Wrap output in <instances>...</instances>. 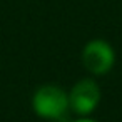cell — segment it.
<instances>
[{
    "label": "cell",
    "mask_w": 122,
    "mask_h": 122,
    "mask_svg": "<svg viewBox=\"0 0 122 122\" xmlns=\"http://www.w3.org/2000/svg\"><path fill=\"white\" fill-rule=\"evenodd\" d=\"M67 107H69V97L57 85L40 87L34 95V110L40 117L57 119L64 115Z\"/></svg>",
    "instance_id": "obj_1"
},
{
    "label": "cell",
    "mask_w": 122,
    "mask_h": 122,
    "mask_svg": "<svg viewBox=\"0 0 122 122\" xmlns=\"http://www.w3.org/2000/svg\"><path fill=\"white\" fill-rule=\"evenodd\" d=\"M82 64L89 72L102 75L109 72L114 64V50L104 40H92L85 45L82 52Z\"/></svg>",
    "instance_id": "obj_2"
},
{
    "label": "cell",
    "mask_w": 122,
    "mask_h": 122,
    "mask_svg": "<svg viewBox=\"0 0 122 122\" xmlns=\"http://www.w3.org/2000/svg\"><path fill=\"white\" fill-rule=\"evenodd\" d=\"M100 99V90L97 87V84L90 79H84L80 82H77L74 85V89L70 90L69 95V105L72 107V110L75 114L85 115L90 114Z\"/></svg>",
    "instance_id": "obj_3"
},
{
    "label": "cell",
    "mask_w": 122,
    "mask_h": 122,
    "mask_svg": "<svg viewBox=\"0 0 122 122\" xmlns=\"http://www.w3.org/2000/svg\"><path fill=\"white\" fill-rule=\"evenodd\" d=\"M77 122H95V120H90V119H82V120H77Z\"/></svg>",
    "instance_id": "obj_4"
}]
</instances>
